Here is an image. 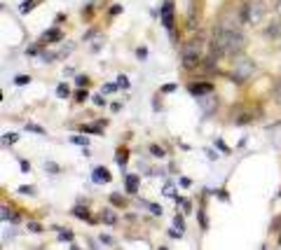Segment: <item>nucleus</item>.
Listing matches in <instances>:
<instances>
[{
	"mask_svg": "<svg viewBox=\"0 0 281 250\" xmlns=\"http://www.w3.org/2000/svg\"><path fill=\"white\" fill-rule=\"evenodd\" d=\"M70 143H75V145H82V147H87V145H89V138H87V136H73V138H70Z\"/></svg>",
	"mask_w": 281,
	"mask_h": 250,
	"instance_id": "nucleus-29",
	"label": "nucleus"
},
{
	"mask_svg": "<svg viewBox=\"0 0 281 250\" xmlns=\"http://www.w3.org/2000/svg\"><path fill=\"white\" fill-rule=\"evenodd\" d=\"M263 36L267 37V40H277V37L281 36V21H272V24L263 31Z\"/></svg>",
	"mask_w": 281,
	"mask_h": 250,
	"instance_id": "nucleus-13",
	"label": "nucleus"
},
{
	"mask_svg": "<svg viewBox=\"0 0 281 250\" xmlns=\"http://www.w3.org/2000/svg\"><path fill=\"white\" fill-rule=\"evenodd\" d=\"M98 241L103 243V246H113L115 239H113V236H108V234H101V239H98Z\"/></svg>",
	"mask_w": 281,
	"mask_h": 250,
	"instance_id": "nucleus-38",
	"label": "nucleus"
},
{
	"mask_svg": "<svg viewBox=\"0 0 281 250\" xmlns=\"http://www.w3.org/2000/svg\"><path fill=\"white\" fill-rule=\"evenodd\" d=\"M17 141H19L17 134H5V136H2V143H5V145H14Z\"/></svg>",
	"mask_w": 281,
	"mask_h": 250,
	"instance_id": "nucleus-33",
	"label": "nucleus"
},
{
	"mask_svg": "<svg viewBox=\"0 0 281 250\" xmlns=\"http://www.w3.org/2000/svg\"><path fill=\"white\" fill-rule=\"evenodd\" d=\"M169 236H171V239H181V236H183V232H181V229H171V232H169Z\"/></svg>",
	"mask_w": 281,
	"mask_h": 250,
	"instance_id": "nucleus-44",
	"label": "nucleus"
},
{
	"mask_svg": "<svg viewBox=\"0 0 281 250\" xmlns=\"http://www.w3.org/2000/svg\"><path fill=\"white\" fill-rule=\"evenodd\" d=\"M115 161H117V166H127V161H129V152H127V147H117V152H115Z\"/></svg>",
	"mask_w": 281,
	"mask_h": 250,
	"instance_id": "nucleus-14",
	"label": "nucleus"
},
{
	"mask_svg": "<svg viewBox=\"0 0 281 250\" xmlns=\"http://www.w3.org/2000/svg\"><path fill=\"white\" fill-rule=\"evenodd\" d=\"M17 192L19 194H24V197H35V187H31V185H21Z\"/></svg>",
	"mask_w": 281,
	"mask_h": 250,
	"instance_id": "nucleus-28",
	"label": "nucleus"
},
{
	"mask_svg": "<svg viewBox=\"0 0 281 250\" xmlns=\"http://www.w3.org/2000/svg\"><path fill=\"white\" fill-rule=\"evenodd\" d=\"M140 206H145V208H148V211H150L152 215H162V213H164V208H162V206L150 204V201H140Z\"/></svg>",
	"mask_w": 281,
	"mask_h": 250,
	"instance_id": "nucleus-19",
	"label": "nucleus"
},
{
	"mask_svg": "<svg viewBox=\"0 0 281 250\" xmlns=\"http://www.w3.org/2000/svg\"><path fill=\"white\" fill-rule=\"evenodd\" d=\"M56 96H59V99H68V96H70V89L66 87V84H59V87H56Z\"/></svg>",
	"mask_w": 281,
	"mask_h": 250,
	"instance_id": "nucleus-31",
	"label": "nucleus"
},
{
	"mask_svg": "<svg viewBox=\"0 0 281 250\" xmlns=\"http://www.w3.org/2000/svg\"><path fill=\"white\" fill-rule=\"evenodd\" d=\"M2 220H5V222H17L19 220V215L14 213V211H12V208H7V206H2Z\"/></svg>",
	"mask_w": 281,
	"mask_h": 250,
	"instance_id": "nucleus-16",
	"label": "nucleus"
},
{
	"mask_svg": "<svg viewBox=\"0 0 281 250\" xmlns=\"http://www.w3.org/2000/svg\"><path fill=\"white\" fill-rule=\"evenodd\" d=\"M178 182H181V187H190V185H192L190 178H178Z\"/></svg>",
	"mask_w": 281,
	"mask_h": 250,
	"instance_id": "nucleus-46",
	"label": "nucleus"
},
{
	"mask_svg": "<svg viewBox=\"0 0 281 250\" xmlns=\"http://www.w3.org/2000/svg\"><path fill=\"white\" fill-rule=\"evenodd\" d=\"M35 5H38L35 0H24L19 9H21V14H28V12H33V9H35Z\"/></svg>",
	"mask_w": 281,
	"mask_h": 250,
	"instance_id": "nucleus-22",
	"label": "nucleus"
},
{
	"mask_svg": "<svg viewBox=\"0 0 281 250\" xmlns=\"http://www.w3.org/2000/svg\"><path fill=\"white\" fill-rule=\"evenodd\" d=\"M87 99H89V94H87V91H82V89H80L78 94H75V101H78V103H85Z\"/></svg>",
	"mask_w": 281,
	"mask_h": 250,
	"instance_id": "nucleus-39",
	"label": "nucleus"
},
{
	"mask_svg": "<svg viewBox=\"0 0 281 250\" xmlns=\"http://www.w3.org/2000/svg\"><path fill=\"white\" fill-rule=\"evenodd\" d=\"M157 250H169V248H164V246H159V248Z\"/></svg>",
	"mask_w": 281,
	"mask_h": 250,
	"instance_id": "nucleus-51",
	"label": "nucleus"
},
{
	"mask_svg": "<svg viewBox=\"0 0 281 250\" xmlns=\"http://www.w3.org/2000/svg\"><path fill=\"white\" fill-rule=\"evenodd\" d=\"M274 14L281 17V0H274Z\"/></svg>",
	"mask_w": 281,
	"mask_h": 250,
	"instance_id": "nucleus-45",
	"label": "nucleus"
},
{
	"mask_svg": "<svg viewBox=\"0 0 281 250\" xmlns=\"http://www.w3.org/2000/svg\"><path fill=\"white\" fill-rule=\"evenodd\" d=\"M174 227H176V229H181V232L185 229V217H183V215H176V217H174Z\"/></svg>",
	"mask_w": 281,
	"mask_h": 250,
	"instance_id": "nucleus-34",
	"label": "nucleus"
},
{
	"mask_svg": "<svg viewBox=\"0 0 281 250\" xmlns=\"http://www.w3.org/2000/svg\"><path fill=\"white\" fill-rule=\"evenodd\" d=\"M279 197H281V192H279Z\"/></svg>",
	"mask_w": 281,
	"mask_h": 250,
	"instance_id": "nucleus-53",
	"label": "nucleus"
},
{
	"mask_svg": "<svg viewBox=\"0 0 281 250\" xmlns=\"http://www.w3.org/2000/svg\"><path fill=\"white\" fill-rule=\"evenodd\" d=\"M26 131H33V134H38V136H45V134H47V131H45L43 126L33 124V122H31V124H26Z\"/></svg>",
	"mask_w": 281,
	"mask_h": 250,
	"instance_id": "nucleus-32",
	"label": "nucleus"
},
{
	"mask_svg": "<svg viewBox=\"0 0 281 250\" xmlns=\"http://www.w3.org/2000/svg\"><path fill=\"white\" fill-rule=\"evenodd\" d=\"M115 89H117V84H105V87H103L105 94H110V91H115Z\"/></svg>",
	"mask_w": 281,
	"mask_h": 250,
	"instance_id": "nucleus-47",
	"label": "nucleus"
},
{
	"mask_svg": "<svg viewBox=\"0 0 281 250\" xmlns=\"http://www.w3.org/2000/svg\"><path fill=\"white\" fill-rule=\"evenodd\" d=\"M274 103H277V106H281V77L274 82Z\"/></svg>",
	"mask_w": 281,
	"mask_h": 250,
	"instance_id": "nucleus-26",
	"label": "nucleus"
},
{
	"mask_svg": "<svg viewBox=\"0 0 281 250\" xmlns=\"http://www.w3.org/2000/svg\"><path fill=\"white\" fill-rule=\"evenodd\" d=\"M14 84H17V87H26V84H31V75H17V77H14Z\"/></svg>",
	"mask_w": 281,
	"mask_h": 250,
	"instance_id": "nucleus-27",
	"label": "nucleus"
},
{
	"mask_svg": "<svg viewBox=\"0 0 281 250\" xmlns=\"http://www.w3.org/2000/svg\"><path fill=\"white\" fill-rule=\"evenodd\" d=\"M279 49H281V45H279Z\"/></svg>",
	"mask_w": 281,
	"mask_h": 250,
	"instance_id": "nucleus-54",
	"label": "nucleus"
},
{
	"mask_svg": "<svg viewBox=\"0 0 281 250\" xmlns=\"http://www.w3.org/2000/svg\"><path fill=\"white\" fill-rule=\"evenodd\" d=\"M239 7H241V21H244L246 26H258V24H263L265 14H267L263 0H246L244 5H239Z\"/></svg>",
	"mask_w": 281,
	"mask_h": 250,
	"instance_id": "nucleus-3",
	"label": "nucleus"
},
{
	"mask_svg": "<svg viewBox=\"0 0 281 250\" xmlns=\"http://www.w3.org/2000/svg\"><path fill=\"white\" fill-rule=\"evenodd\" d=\"M139 185H140V176H136V173H127L124 176V189H127V194L136 197L139 194Z\"/></svg>",
	"mask_w": 281,
	"mask_h": 250,
	"instance_id": "nucleus-6",
	"label": "nucleus"
},
{
	"mask_svg": "<svg viewBox=\"0 0 281 250\" xmlns=\"http://www.w3.org/2000/svg\"><path fill=\"white\" fill-rule=\"evenodd\" d=\"M75 84H78L80 89H82V87H89V77L87 75H80L78 80H75Z\"/></svg>",
	"mask_w": 281,
	"mask_h": 250,
	"instance_id": "nucleus-36",
	"label": "nucleus"
},
{
	"mask_svg": "<svg viewBox=\"0 0 281 250\" xmlns=\"http://www.w3.org/2000/svg\"><path fill=\"white\" fill-rule=\"evenodd\" d=\"M279 246H281V239H279Z\"/></svg>",
	"mask_w": 281,
	"mask_h": 250,
	"instance_id": "nucleus-52",
	"label": "nucleus"
},
{
	"mask_svg": "<svg viewBox=\"0 0 281 250\" xmlns=\"http://www.w3.org/2000/svg\"><path fill=\"white\" fill-rule=\"evenodd\" d=\"M206 154H209V159H211V161H213V159H218V154H216L213 150H206Z\"/></svg>",
	"mask_w": 281,
	"mask_h": 250,
	"instance_id": "nucleus-49",
	"label": "nucleus"
},
{
	"mask_svg": "<svg viewBox=\"0 0 281 250\" xmlns=\"http://www.w3.org/2000/svg\"><path fill=\"white\" fill-rule=\"evenodd\" d=\"M211 194H216V197L220 199V201H230V194H228V189L225 187H218V189H209Z\"/></svg>",
	"mask_w": 281,
	"mask_h": 250,
	"instance_id": "nucleus-21",
	"label": "nucleus"
},
{
	"mask_svg": "<svg viewBox=\"0 0 281 250\" xmlns=\"http://www.w3.org/2000/svg\"><path fill=\"white\" fill-rule=\"evenodd\" d=\"M246 49V36L241 31H225V28L213 26L211 33V49L209 52L218 54V56H230V59H237L241 56Z\"/></svg>",
	"mask_w": 281,
	"mask_h": 250,
	"instance_id": "nucleus-1",
	"label": "nucleus"
},
{
	"mask_svg": "<svg viewBox=\"0 0 281 250\" xmlns=\"http://www.w3.org/2000/svg\"><path fill=\"white\" fill-rule=\"evenodd\" d=\"M92 180H94L96 185H108V182L113 180V176H110V171L105 169V166H96V169L92 171Z\"/></svg>",
	"mask_w": 281,
	"mask_h": 250,
	"instance_id": "nucleus-7",
	"label": "nucleus"
},
{
	"mask_svg": "<svg viewBox=\"0 0 281 250\" xmlns=\"http://www.w3.org/2000/svg\"><path fill=\"white\" fill-rule=\"evenodd\" d=\"M94 103H96V106H105V99L103 96H94Z\"/></svg>",
	"mask_w": 281,
	"mask_h": 250,
	"instance_id": "nucleus-48",
	"label": "nucleus"
},
{
	"mask_svg": "<svg viewBox=\"0 0 281 250\" xmlns=\"http://www.w3.org/2000/svg\"><path fill=\"white\" fill-rule=\"evenodd\" d=\"M63 40V33L59 31V28H49L47 33H43V37H40V45H54V42H61Z\"/></svg>",
	"mask_w": 281,
	"mask_h": 250,
	"instance_id": "nucleus-9",
	"label": "nucleus"
},
{
	"mask_svg": "<svg viewBox=\"0 0 281 250\" xmlns=\"http://www.w3.org/2000/svg\"><path fill=\"white\" fill-rule=\"evenodd\" d=\"M70 213H73V217H78V220H87V222H92V224L96 222V220H94V215H92V211H89L87 206H85V208H82V206H75Z\"/></svg>",
	"mask_w": 281,
	"mask_h": 250,
	"instance_id": "nucleus-12",
	"label": "nucleus"
},
{
	"mask_svg": "<svg viewBox=\"0 0 281 250\" xmlns=\"http://www.w3.org/2000/svg\"><path fill=\"white\" fill-rule=\"evenodd\" d=\"M45 171H47L49 176H59V173H61V166L54 164V161H45Z\"/></svg>",
	"mask_w": 281,
	"mask_h": 250,
	"instance_id": "nucleus-18",
	"label": "nucleus"
},
{
	"mask_svg": "<svg viewBox=\"0 0 281 250\" xmlns=\"http://www.w3.org/2000/svg\"><path fill=\"white\" fill-rule=\"evenodd\" d=\"M70 250H80V248H78V246H70Z\"/></svg>",
	"mask_w": 281,
	"mask_h": 250,
	"instance_id": "nucleus-50",
	"label": "nucleus"
},
{
	"mask_svg": "<svg viewBox=\"0 0 281 250\" xmlns=\"http://www.w3.org/2000/svg\"><path fill=\"white\" fill-rule=\"evenodd\" d=\"M258 71L253 59H246V56H237L234 59V68H232V75H230V82L234 84H244L246 80L253 77V72Z\"/></svg>",
	"mask_w": 281,
	"mask_h": 250,
	"instance_id": "nucleus-4",
	"label": "nucleus"
},
{
	"mask_svg": "<svg viewBox=\"0 0 281 250\" xmlns=\"http://www.w3.org/2000/svg\"><path fill=\"white\" fill-rule=\"evenodd\" d=\"M110 206H115V208H124V206H127V199L120 197L117 192H113V194H110Z\"/></svg>",
	"mask_w": 281,
	"mask_h": 250,
	"instance_id": "nucleus-17",
	"label": "nucleus"
},
{
	"mask_svg": "<svg viewBox=\"0 0 281 250\" xmlns=\"http://www.w3.org/2000/svg\"><path fill=\"white\" fill-rule=\"evenodd\" d=\"M216 147H218V150H223V152H225V154H228V152H230V147H228V145H225V143H223V141H216Z\"/></svg>",
	"mask_w": 281,
	"mask_h": 250,
	"instance_id": "nucleus-42",
	"label": "nucleus"
},
{
	"mask_svg": "<svg viewBox=\"0 0 281 250\" xmlns=\"http://www.w3.org/2000/svg\"><path fill=\"white\" fill-rule=\"evenodd\" d=\"M150 154H152L155 159H164V157H167V152L162 150L159 145H150Z\"/></svg>",
	"mask_w": 281,
	"mask_h": 250,
	"instance_id": "nucleus-23",
	"label": "nucleus"
},
{
	"mask_svg": "<svg viewBox=\"0 0 281 250\" xmlns=\"http://www.w3.org/2000/svg\"><path fill=\"white\" fill-rule=\"evenodd\" d=\"M204 36L202 33H197V36L187 37L181 47V66H183V71H197V68H202V61H204Z\"/></svg>",
	"mask_w": 281,
	"mask_h": 250,
	"instance_id": "nucleus-2",
	"label": "nucleus"
},
{
	"mask_svg": "<svg viewBox=\"0 0 281 250\" xmlns=\"http://www.w3.org/2000/svg\"><path fill=\"white\" fill-rule=\"evenodd\" d=\"M211 91H213V84H211V82H194V84H190V94L197 96V99H202V96L211 94Z\"/></svg>",
	"mask_w": 281,
	"mask_h": 250,
	"instance_id": "nucleus-8",
	"label": "nucleus"
},
{
	"mask_svg": "<svg viewBox=\"0 0 281 250\" xmlns=\"http://www.w3.org/2000/svg\"><path fill=\"white\" fill-rule=\"evenodd\" d=\"M19 166H21V173H31V161L19 159Z\"/></svg>",
	"mask_w": 281,
	"mask_h": 250,
	"instance_id": "nucleus-37",
	"label": "nucleus"
},
{
	"mask_svg": "<svg viewBox=\"0 0 281 250\" xmlns=\"http://www.w3.org/2000/svg\"><path fill=\"white\" fill-rule=\"evenodd\" d=\"M232 122H234V124H237V126L251 124V122H253V112H251V110H239L237 115L232 112Z\"/></svg>",
	"mask_w": 281,
	"mask_h": 250,
	"instance_id": "nucleus-10",
	"label": "nucleus"
},
{
	"mask_svg": "<svg viewBox=\"0 0 281 250\" xmlns=\"http://www.w3.org/2000/svg\"><path fill=\"white\" fill-rule=\"evenodd\" d=\"M98 220H101L103 224H108V227H115V224H117V215H115L113 206L103 208V211H101V215H98Z\"/></svg>",
	"mask_w": 281,
	"mask_h": 250,
	"instance_id": "nucleus-11",
	"label": "nucleus"
},
{
	"mask_svg": "<svg viewBox=\"0 0 281 250\" xmlns=\"http://www.w3.org/2000/svg\"><path fill=\"white\" fill-rule=\"evenodd\" d=\"M136 56H139V59H145V56H148V49H145V47H139V49H136Z\"/></svg>",
	"mask_w": 281,
	"mask_h": 250,
	"instance_id": "nucleus-41",
	"label": "nucleus"
},
{
	"mask_svg": "<svg viewBox=\"0 0 281 250\" xmlns=\"http://www.w3.org/2000/svg\"><path fill=\"white\" fill-rule=\"evenodd\" d=\"M159 21L167 31H174L176 17H174V0H164V5L159 7Z\"/></svg>",
	"mask_w": 281,
	"mask_h": 250,
	"instance_id": "nucleus-5",
	"label": "nucleus"
},
{
	"mask_svg": "<svg viewBox=\"0 0 281 250\" xmlns=\"http://www.w3.org/2000/svg\"><path fill=\"white\" fill-rule=\"evenodd\" d=\"M197 220H199L202 232H209V217H206V211H204V208H199V211H197Z\"/></svg>",
	"mask_w": 281,
	"mask_h": 250,
	"instance_id": "nucleus-15",
	"label": "nucleus"
},
{
	"mask_svg": "<svg viewBox=\"0 0 281 250\" xmlns=\"http://www.w3.org/2000/svg\"><path fill=\"white\" fill-rule=\"evenodd\" d=\"M171 91H176V84H174V82H171V84H164V87H162V94H171Z\"/></svg>",
	"mask_w": 281,
	"mask_h": 250,
	"instance_id": "nucleus-40",
	"label": "nucleus"
},
{
	"mask_svg": "<svg viewBox=\"0 0 281 250\" xmlns=\"http://www.w3.org/2000/svg\"><path fill=\"white\" fill-rule=\"evenodd\" d=\"M101 129H103V126L98 124H87V126H82V134H101Z\"/></svg>",
	"mask_w": 281,
	"mask_h": 250,
	"instance_id": "nucleus-24",
	"label": "nucleus"
},
{
	"mask_svg": "<svg viewBox=\"0 0 281 250\" xmlns=\"http://www.w3.org/2000/svg\"><path fill=\"white\" fill-rule=\"evenodd\" d=\"M122 12V5H115V7H110V17H117Z\"/></svg>",
	"mask_w": 281,
	"mask_h": 250,
	"instance_id": "nucleus-43",
	"label": "nucleus"
},
{
	"mask_svg": "<svg viewBox=\"0 0 281 250\" xmlns=\"http://www.w3.org/2000/svg\"><path fill=\"white\" fill-rule=\"evenodd\" d=\"M54 229L59 232V239H61V241H73V239H75V234L73 232H66V229H61V227H54Z\"/></svg>",
	"mask_w": 281,
	"mask_h": 250,
	"instance_id": "nucleus-25",
	"label": "nucleus"
},
{
	"mask_svg": "<svg viewBox=\"0 0 281 250\" xmlns=\"http://www.w3.org/2000/svg\"><path fill=\"white\" fill-rule=\"evenodd\" d=\"M117 87H120V89H129V80H127V75H120V77H117Z\"/></svg>",
	"mask_w": 281,
	"mask_h": 250,
	"instance_id": "nucleus-35",
	"label": "nucleus"
},
{
	"mask_svg": "<svg viewBox=\"0 0 281 250\" xmlns=\"http://www.w3.org/2000/svg\"><path fill=\"white\" fill-rule=\"evenodd\" d=\"M270 232L281 234V215H277V217L272 220V224H270Z\"/></svg>",
	"mask_w": 281,
	"mask_h": 250,
	"instance_id": "nucleus-30",
	"label": "nucleus"
},
{
	"mask_svg": "<svg viewBox=\"0 0 281 250\" xmlns=\"http://www.w3.org/2000/svg\"><path fill=\"white\" fill-rule=\"evenodd\" d=\"M26 229H28V234H43V232H45L43 224H40V222H33V220L26 224Z\"/></svg>",
	"mask_w": 281,
	"mask_h": 250,
	"instance_id": "nucleus-20",
	"label": "nucleus"
}]
</instances>
